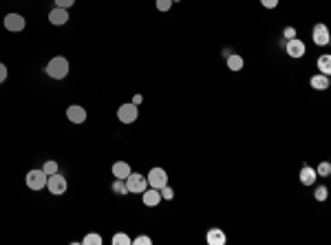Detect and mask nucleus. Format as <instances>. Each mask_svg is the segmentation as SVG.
Instances as JSON below:
<instances>
[{"label": "nucleus", "mask_w": 331, "mask_h": 245, "mask_svg": "<svg viewBox=\"0 0 331 245\" xmlns=\"http://www.w3.org/2000/svg\"><path fill=\"white\" fill-rule=\"evenodd\" d=\"M44 71H47V75L53 77V80H64V77L69 75V71H71V64H69V60L64 58V55H55L53 60H49Z\"/></svg>", "instance_id": "nucleus-1"}, {"label": "nucleus", "mask_w": 331, "mask_h": 245, "mask_svg": "<svg viewBox=\"0 0 331 245\" xmlns=\"http://www.w3.org/2000/svg\"><path fill=\"white\" fill-rule=\"evenodd\" d=\"M67 188H69L67 177H62L60 173L49 175V179H47V190L53 194V197H62V194L67 192Z\"/></svg>", "instance_id": "nucleus-2"}, {"label": "nucleus", "mask_w": 331, "mask_h": 245, "mask_svg": "<svg viewBox=\"0 0 331 245\" xmlns=\"http://www.w3.org/2000/svg\"><path fill=\"white\" fill-rule=\"evenodd\" d=\"M47 179H49V175L44 173L42 168H34V170L27 173V186L38 192V190H44V188H47Z\"/></svg>", "instance_id": "nucleus-3"}, {"label": "nucleus", "mask_w": 331, "mask_h": 245, "mask_svg": "<svg viewBox=\"0 0 331 245\" xmlns=\"http://www.w3.org/2000/svg\"><path fill=\"white\" fill-rule=\"evenodd\" d=\"M137 117H139V108H137V104H133V102L122 104L120 108H117V120H120L122 124H133Z\"/></svg>", "instance_id": "nucleus-4"}, {"label": "nucleus", "mask_w": 331, "mask_h": 245, "mask_svg": "<svg viewBox=\"0 0 331 245\" xmlns=\"http://www.w3.org/2000/svg\"><path fill=\"white\" fill-rule=\"evenodd\" d=\"M126 188H128V192H133V194H141L146 188H148V181H146V177H141V175L130 173L128 177H126Z\"/></svg>", "instance_id": "nucleus-5"}, {"label": "nucleus", "mask_w": 331, "mask_h": 245, "mask_svg": "<svg viewBox=\"0 0 331 245\" xmlns=\"http://www.w3.org/2000/svg\"><path fill=\"white\" fill-rule=\"evenodd\" d=\"M146 181H148V188L161 190V188L168 183V173H166L163 168H153L148 175H146Z\"/></svg>", "instance_id": "nucleus-6"}, {"label": "nucleus", "mask_w": 331, "mask_h": 245, "mask_svg": "<svg viewBox=\"0 0 331 245\" xmlns=\"http://www.w3.org/2000/svg\"><path fill=\"white\" fill-rule=\"evenodd\" d=\"M2 22H5V29L14 31V34H20V31L27 27V20H24L22 14H7Z\"/></svg>", "instance_id": "nucleus-7"}, {"label": "nucleus", "mask_w": 331, "mask_h": 245, "mask_svg": "<svg viewBox=\"0 0 331 245\" xmlns=\"http://www.w3.org/2000/svg\"><path fill=\"white\" fill-rule=\"evenodd\" d=\"M87 117H88L87 108H84V106H80V104H71L67 108V120L71 122V124H84V122H87Z\"/></svg>", "instance_id": "nucleus-8"}, {"label": "nucleus", "mask_w": 331, "mask_h": 245, "mask_svg": "<svg viewBox=\"0 0 331 245\" xmlns=\"http://www.w3.org/2000/svg\"><path fill=\"white\" fill-rule=\"evenodd\" d=\"M285 51H287L289 58H302V55L307 53V47H305L302 40L292 38V40H287V44H285Z\"/></svg>", "instance_id": "nucleus-9"}, {"label": "nucleus", "mask_w": 331, "mask_h": 245, "mask_svg": "<svg viewBox=\"0 0 331 245\" xmlns=\"http://www.w3.org/2000/svg\"><path fill=\"white\" fill-rule=\"evenodd\" d=\"M312 40L318 44V47H327L329 44V29H327L325 24H316L312 29Z\"/></svg>", "instance_id": "nucleus-10"}, {"label": "nucleus", "mask_w": 331, "mask_h": 245, "mask_svg": "<svg viewBox=\"0 0 331 245\" xmlns=\"http://www.w3.org/2000/svg\"><path fill=\"white\" fill-rule=\"evenodd\" d=\"M141 201H144L146 208H155L161 201V192H159L157 188H146L144 192H141Z\"/></svg>", "instance_id": "nucleus-11"}, {"label": "nucleus", "mask_w": 331, "mask_h": 245, "mask_svg": "<svg viewBox=\"0 0 331 245\" xmlns=\"http://www.w3.org/2000/svg\"><path fill=\"white\" fill-rule=\"evenodd\" d=\"M49 22L51 24H67L69 22V9H62V7H53L49 11Z\"/></svg>", "instance_id": "nucleus-12"}, {"label": "nucleus", "mask_w": 331, "mask_h": 245, "mask_svg": "<svg viewBox=\"0 0 331 245\" xmlns=\"http://www.w3.org/2000/svg\"><path fill=\"white\" fill-rule=\"evenodd\" d=\"M298 177H300L302 186H314L318 175H316V168H312V166H302L300 173H298Z\"/></svg>", "instance_id": "nucleus-13"}, {"label": "nucleus", "mask_w": 331, "mask_h": 245, "mask_svg": "<svg viewBox=\"0 0 331 245\" xmlns=\"http://www.w3.org/2000/svg\"><path fill=\"white\" fill-rule=\"evenodd\" d=\"M206 241H208L210 245H226L227 236H226V232H223V230H219V228H212V230H208Z\"/></svg>", "instance_id": "nucleus-14"}, {"label": "nucleus", "mask_w": 331, "mask_h": 245, "mask_svg": "<svg viewBox=\"0 0 331 245\" xmlns=\"http://www.w3.org/2000/svg\"><path fill=\"white\" fill-rule=\"evenodd\" d=\"M314 91H327L329 88V75H322V73H316V75L309 80Z\"/></svg>", "instance_id": "nucleus-15"}, {"label": "nucleus", "mask_w": 331, "mask_h": 245, "mask_svg": "<svg viewBox=\"0 0 331 245\" xmlns=\"http://www.w3.org/2000/svg\"><path fill=\"white\" fill-rule=\"evenodd\" d=\"M130 173H133V170H130V166L126 161H115L113 163V177L115 179H126Z\"/></svg>", "instance_id": "nucleus-16"}, {"label": "nucleus", "mask_w": 331, "mask_h": 245, "mask_svg": "<svg viewBox=\"0 0 331 245\" xmlns=\"http://www.w3.org/2000/svg\"><path fill=\"white\" fill-rule=\"evenodd\" d=\"M243 58H241L239 53H230V55H227V69H230V71H241V69H243Z\"/></svg>", "instance_id": "nucleus-17"}, {"label": "nucleus", "mask_w": 331, "mask_h": 245, "mask_svg": "<svg viewBox=\"0 0 331 245\" xmlns=\"http://www.w3.org/2000/svg\"><path fill=\"white\" fill-rule=\"evenodd\" d=\"M318 71H320L322 75H329L331 73V55L329 53H325V55L318 58Z\"/></svg>", "instance_id": "nucleus-18"}, {"label": "nucleus", "mask_w": 331, "mask_h": 245, "mask_svg": "<svg viewBox=\"0 0 331 245\" xmlns=\"http://www.w3.org/2000/svg\"><path fill=\"white\" fill-rule=\"evenodd\" d=\"M113 192H115V194H128L126 179H115V183H113Z\"/></svg>", "instance_id": "nucleus-19"}, {"label": "nucleus", "mask_w": 331, "mask_h": 245, "mask_svg": "<svg viewBox=\"0 0 331 245\" xmlns=\"http://www.w3.org/2000/svg\"><path fill=\"white\" fill-rule=\"evenodd\" d=\"M82 243H87V245H102V236L97 234V232H91V234H87L84 239H82Z\"/></svg>", "instance_id": "nucleus-20"}, {"label": "nucleus", "mask_w": 331, "mask_h": 245, "mask_svg": "<svg viewBox=\"0 0 331 245\" xmlns=\"http://www.w3.org/2000/svg\"><path fill=\"white\" fill-rule=\"evenodd\" d=\"M133 243V241L128 239V234H124V232H117L115 236H113V245H128Z\"/></svg>", "instance_id": "nucleus-21"}, {"label": "nucleus", "mask_w": 331, "mask_h": 245, "mask_svg": "<svg viewBox=\"0 0 331 245\" xmlns=\"http://www.w3.org/2000/svg\"><path fill=\"white\" fill-rule=\"evenodd\" d=\"M329 173H331V163H329V161H322L320 166L316 168V175H318V177H329Z\"/></svg>", "instance_id": "nucleus-22"}, {"label": "nucleus", "mask_w": 331, "mask_h": 245, "mask_svg": "<svg viewBox=\"0 0 331 245\" xmlns=\"http://www.w3.org/2000/svg\"><path fill=\"white\" fill-rule=\"evenodd\" d=\"M42 170H44L47 175H55V173H58V163L53 161V159H49V161H44Z\"/></svg>", "instance_id": "nucleus-23"}, {"label": "nucleus", "mask_w": 331, "mask_h": 245, "mask_svg": "<svg viewBox=\"0 0 331 245\" xmlns=\"http://www.w3.org/2000/svg\"><path fill=\"white\" fill-rule=\"evenodd\" d=\"M159 192H161V199H166V201H170V199L174 197V192H173V188L168 186V183H166V186L161 188V190H159Z\"/></svg>", "instance_id": "nucleus-24"}, {"label": "nucleus", "mask_w": 331, "mask_h": 245, "mask_svg": "<svg viewBox=\"0 0 331 245\" xmlns=\"http://www.w3.org/2000/svg\"><path fill=\"white\" fill-rule=\"evenodd\" d=\"M155 5H157L159 11H170V7H173V0H157Z\"/></svg>", "instance_id": "nucleus-25"}, {"label": "nucleus", "mask_w": 331, "mask_h": 245, "mask_svg": "<svg viewBox=\"0 0 331 245\" xmlns=\"http://www.w3.org/2000/svg\"><path fill=\"white\" fill-rule=\"evenodd\" d=\"M327 192H329V190H327L325 186H320V188L316 190V192H314V197H316V201H325V199H327Z\"/></svg>", "instance_id": "nucleus-26"}, {"label": "nucleus", "mask_w": 331, "mask_h": 245, "mask_svg": "<svg viewBox=\"0 0 331 245\" xmlns=\"http://www.w3.org/2000/svg\"><path fill=\"white\" fill-rule=\"evenodd\" d=\"M75 5V0H55V7H62V9H71Z\"/></svg>", "instance_id": "nucleus-27"}, {"label": "nucleus", "mask_w": 331, "mask_h": 245, "mask_svg": "<svg viewBox=\"0 0 331 245\" xmlns=\"http://www.w3.org/2000/svg\"><path fill=\"white\" fill-rule=\"evenodd\" d=\"M133 243H135V245H150V243H153V239H150V236H144V234H141V236H137V239H135Z\"/></svg>", "instance_id": "nucleus-28"}, {"label": "nucleus", "mask_w": 331, "mask_h": 245, "mask_svg": "<svg viewBox=\"0 0 331 245\" xmlns=\"http://www.w3.org/2000/svg\"><path fill=\"white\" fill-rule=\"evenodd\" d=\"M261 5H263L265 9H274V7L279 5V0H261Z\"/></svg>", "instance_id": "nucleus-29"}, {"label": "nucleus", "mask_w": 331, "mask_h": 245, "mask_svg": "<svg viewBox=\"0 0 331 245\" xmlns=\"http://www.w3.org/2000/svg\"><path fill=\"white\" fill-rule=\"evenodd\" d=\"M7 73H9V71H7V67H5L2 62H0V84H2V82L7 80Z\"/></svg>", "instance_id": "nucleus-30"}, {"label": "nucleus", "mask_w": 331, "mask_h": 245, "mask_svg": "<svg viewBox=\"0 0 331 245\" xmlns=\"http://www.w3.org/2000/svg\"><path fill=\"white\" fill-rule=\"evenodd\" d=\"M294 35H296V31H294V27H287V29H285V38H287V40H292Z\"/></svg>", "instance_id": "nucleus-31"}, {"label": "nucleus", "mask_w": 331, "mask_h": 245, "mask_svg": "<svg viewBox=\"0 0 331 245\" xmlns=\"http://www.w3.org/2000/svg\"><path fill=\"white\" fill-rule=\"evenodd\" d=\"M141 102H144V97H141V95H135L133 97V104H141Z\"/></svg>", "instance_id": "nucleus-32"}, {"label": "nucleus", "mask_w": 331, "mask_h": 245, "mask_svg": "<svg viewBox=\"0 0 331 245\" xmlns=\"http://www.w3.org/2000/svg\"><path fill=\"white\" fill-rule=\"evenodd\" d=\"M173 2H179V0H173Z\"/></svg>", "instance_id": "nucleus-33"}]
</instances>
